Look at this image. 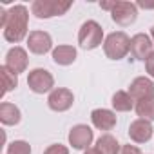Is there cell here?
Returning <instances> with one entry per match:
<instances>
[{
	"instance_id": "cell-26",
	"label": "cell",
	"mask_w": 154,
	"mask_h": 154,
	"mask_svg": "<svg viewBox=\"0 0 154 154\" xmlns=\"http://www.w3.org/2000/svg\"><path fill=\"white\" fill-rule=\"evenodd\" d=\"M84 154H100V150H98V149L94 147V149H87V150H85Z\"/></svg>"
},
{
	"instance_id": "cell-13",
	"label": "cell",
	"mask_w": 154,
	"mask_h": 154,
	"mask_svg": "<svg viewBox=\"0 0 154 154\" xmlns=\"http://www.w3.org/2000/svg\"><path fill=\"white\" fill-rule=\"evenodd\" d=\"M129 94L136 102H140L143 98H149V96H154V84H152V80L145 78V76H140V78L132 80L131 85H129Z\"/></svg>"
},
{
	"instance_id": "cell-14",
	"label": "cell",
	"mask_w": 154,
	"mask_h": 154,
	"mask_svg": "<svg viewBox=\"0 0 154 154\" xmlns=\"http://www.w3.org/2000/svg\"><path fill=\"white\" fill-rule=\"evenodd\" d=\"M93 125L100 131H111L116 127V114L109 109H94L91 112Z\"/></svg>"
},
{
	"instance_id": "cell-23",
	"label": "cell",
	"mask_w": 154,
	"mask_h": 154,
	"mask_svg": "<svg viewBox=\"0 0 154 154\" xmlns=\"http://www.w3.org/2000/svg\"><path fill=\"white\" fill-rule=\"evenodd\" d=\"M145 69H147V72L154 78V51L150 53V56L145 60Z\"/></svg>"
},
{
	"instance_id": "cell-20",
	"label": "cell",
	"mask_w": 154,
	"mask_h": 154,
	"mask_svg": "<svg viewBox=\"0 0 154 154\" xmlns=\"http://www.w3.org/2000/svg\"><path fill=\"white\" fill-rule=\"evenodd\" d=\"M0 76H2V80H4V91H2V94L17 89V85H18V74H15L6 65H2V67H0Z\"/></svg>"
},
{
	"instance_id": "cell-19",
	"label": "cell",
	"mask_w": 154,
	"mask_h": 154,
	"mask_svg": "<svg viewBox=\"0 0 154 154\" xmlns=\"http://www.w3.org/2000/svg\"><path fill=\"white\" fill-rule=\"evenodd\" d=\"M136 112L140 118L143 120H149V122H154V96H149V98H143L136 103Z\"/></svg>"
},
{
	"instance_id": "cell-1",
	"label": "cell",
	"mask_w": 154,
	"mask_h": 154,
	"mask_svg": "<svg viewBox=\"0 0 154 154\" xmlns=\"http://www.w3.org/2000/svg\"><path fill=\"white\" fill-rule=\"evenodd\" d=\"M27 20H29V13L27 8L22 4L13 6L9 11H2L0 24L4 27V38L13 44L22 42L27 35Z\"/></svg>"
},
{
	"instance_id": "cell-12",
	"label": "cell",
	"mask_w": 154,
	"mask_h": 154,
	"mask_svg": "<svg viewBox=\"0 0 154 154\" xmlns=\"http://www.w3.org/2000/svg\"><path fill=\"white\" fill-rule=\"evenodd\" d=\"M129 136L136 143H147L150 140V136H152V125H150V122L143 120V118L134 120L129 125Z\"/></svg>"
},
{
	"instance_id": "cell-5",
	"label": "cell",
	"mask_w": 154,
	"mask_h": 154,
	"mask_svg": "<svg viewBox=\"0 0 154 154\" xmlns=\"http://www.w3.org/2000/svg\"><path fill=\"white\" fill-rule=\"evenodd\" d=\"M27 85L33 93L36 94H44V93H49L54 85V78H53V74L47 71V69H33L29 71L27 74Z\"/></svg>"
},
{
	"instance_id": "cell-7",
	"label": "cell",
	"mask_w": 154,
	"mask_h": 154,
	"mask_svg": "<svg viewBox=\"0 0 154 154\" xmlns=\"http://www.w3.org/2000/svg\"><path fill=\"white\" fill-rule=\"evenodd\" d=\"M72 102H74V96L69 89L65 87H58V89H53L49 98H47V105L56 111V112H63L67 109L72 107Z\"/></svg>"
},
{
	"instance_id": "cell-24",
	"label": "cell",
	"mask_w": 154,
	"mask_h": 154,
	"mask_svg": "<svg viewBox=\"0 0 154 154\" xmlns=\"http://www.w3.org/2000/svg\"><path fill=\"white\" fill-rule=\"evenodd\" d=\"M120 154H141V150L136 145H123Z\"/></svg>"
},
{
	"instance_id": "cell-22",
	"label": "cell",
	"mask_w": 154,
	"mask_h": 154,
	"mask_svg": "<svg viewBox=\"0 0 154 154\" xmlns=\"http://www.w3.org/2000/svg\"><path fill=\"white\" fill-rule=\"evenodd\" d=\"M44 154H69V150H67L65 145L54 143V145H49V147L44 150Z\"/></svg>"
},
{
	"instance_id": "cell-11",
	"label": "cell",
	"mask_w": 154,
	"mask_h": 154,
	"mask_svg": "<svg viewBox=\"0 0 154 154\" xmlns=\"http://www.w3.org/2000/svg\"><path fill=\"white\" fill-rule=\"evenodd\" d=\"M27 62H29L27 53L22 47H11L6 54V67L9 71H13L15 74L24 72L27 69Z\"/></svg>"
},
{
	"instance_id": "cell-25",
	"label": "cell",
	"mask_w": 154,
	"mask_h": 154,
	"mask_svg": "<svg viewBox=\"0 0 154 154\" xmlns=\"http://www.w3.org/2000/svg\"><path fill=\"white\" fill-rule=\"evenodd\" d=\"M114 4H116V2H102L100 6H102V9H109V11H112Z\"/></svg>"
},
{
	"instance_id": "cell-18",
	"label": "cell",
	"mask_w": 154,
	"mask_h": 154,
	"mask_svg": "<svg viewBox=\"0 0 154 154\" xmlns=\"http://www.w3.org/2000/svg\"><path fill=\"white\" fill-rule=\"evenodd\" d=\"M112 107L120 112H127V111L134 109V100L127 91H116L112 96Z\"/></svg>"
},
{
	"instance_id": "cell-9",
	"label": "cell",
	"mask_w": 154,
	"mask_h": 154,
	"mask_svg": "<svg viewBox=\"0 0 154 154\" xmlns=\"http://www.w3.org/2000/svg\"><path fill=\"white\" fill-rule=\"evenodd\" d=\"M93 141V131L91 127L80 123V125H74L69 132V143L72 145V149L76 150H82V149H89Z\"/></svg>"
},
{
	"instance_id": "cell-8",
	"label": "cell",
	"mask_w": 154,
	"mask_h": 154,
	"mask_svg": "<svg viewBox=\"0 0 154 154\" xmlns=\"http://www.w3.org/2000/svg\"><path fill=\"white\" fill-rule=\"evenodd\" d=\"M131 58L132 60H147L152 53V40L150 36L140 33L131 38Z\"/></svg>"
},
{
	"instance_id": "cell-3",
	"label": "cell",
	"mask_w": 154,
	"mask_h": 154,
	"mask_svg": "<svg viewBox=\"0 0 154 154\" xmlns=\"http://www.w3.org/2000/svg\"><path fill=\"white\" fill-rule=\"evenodd\" d=\"M103 38V29L98 22L94 20H87L78 33V44L82 49H96L102 44Z\"/></svg>"
},
{
	"instance_id": "cell-17",
	"label": "cell",
	"mask_w": 154,
	"mask_h": 154,
	"mask_svg": "<svg viewBox=\"0 0 154 154\" xmlns=\"http://www.w3.org/2000/svg\"><path fill=\"white\" fill-rule=\"evenodd\" d=\"M96 149L100 150V154H118V152H122V147H120L118 140L111 134L100 136L98 141H96Z\"/></svg>"
},
{
	"instance_id": "cell-6",
	"label": "cell",
	"mask_w": 154,
	"mask_h": 154,
	"mask_svg": "<svg viewBox=\"0 0 154 154\" xmlns=\"http://www.w3.org/2000/svg\"><path fill=\"white\" fill-rule=\"evenodd\" d=\"M138 6L132 4V2H116L112 11H111V17L112 20L122 26V27H127L131 24L136 22V17H138Z\"/></svg>"
},
{
	"instance_id": "cell-4",
	"label": "cell",
	"mask_w": 154,
	"mask_h": 154,
	"mask_svg": "<svg viewBox=\"0 0 154 154\" xmlns=\"http://www.w3.org/2000/svg\"><path fill=\"white\" fill-rule=\"evenodd\" d=\"M71 2H58V0H35L31 11L36 18H51L67 13Z\"/></svg>"
},
{
	"instance_id": "cell-27",
	"label": "cell",
	"mask_w": 154,
	"mask_h": 154,
	"mask_svg": "<svg viewBox=\"0 0 154 154\" xmlns=\"http://www.w3.org/2000/svg\"><path fill=\"white\" fill-rule=\"evenodd\" d=\"M150 33H152V38H154V26H152V29H150Z\"/></svg>"
},
{
	"instance_id": "cell-16",
	"label": "cell",
	"mask_w": 154,
	"mask_h": 154,
	"mask_svg": "<svg viewBox=\"0 0 154 154\" xmlns=\"http://www.w3.org/2000/svg\"><path fill=\"white\" fill-rule=\"evenodd\" d=\"M0 122L4 125H17L20 122V109L15 103L4 102L0 105Z\"/></svg>"
},
{
	"instance_id": "cell-10",
	"label": "cell",
	"mask_w": 154,
	"mask_h": 154,
	"mask_svg": "<svg viewBox=\"0 0 154 154\" xmlns=\"http://www.w3.org/2000/svg\"><path fill=\"white\" fill-rule=\"evenodd\" d=\"M27 47L35 54H45L53 47V40L45 31H31L27 36Z\"/></svg>"
},
{
	"instance_id": "cell-15",
	"label": "cell",
	"mask_w": 154,
	"mask_h": 154,
	"mask_svg": "<svg viewBox=\"0 0 154 154\" xmlns=\"http://www.w3.org/2000/svg\"><path fill=\"white\" fill-rule=\"evenodd\" d=\"M53 60L58 65H71L76 60V49L72 45H58L53 49Z\"/></svg>"
},
{
	"instance_id": "cell-2",
	"label": "cell",
	"mask_w": 154,
	"mask_h": 154,
	"mask_svg": "<svg viewBox=\"0 0 154 154\" xmlns=\"http://www.w3.org/2000/svg\"><path fill=\"white\" fill-rule=\"evenodd\" d=\"M103 51L111 60H122L131 51V38L123 31L111 33L103 42Z\"/></svg>"
},
{
	"instance_id": "cell-21",
	"label": "cell",
	"mask_w": 154,
	"mask_h": 154,
	"mask_svg": "<svg viewBox=\"0 0 154 154\" xmlns=\"http://www.w3.org/2000/svg\"><path fill=\"white\" fill-rule=\"evenodd\" d=\"M8 154H31V147L24 140H17L8 147Z\"/></svg>"
}]
</instances>
